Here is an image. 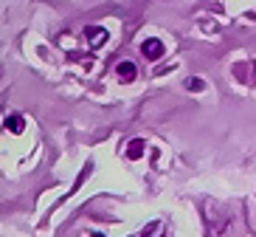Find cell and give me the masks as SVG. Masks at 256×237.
I'll return each mask as SVG.
<instances>
[{"mask_svg":"<svg viewBox=\"0 0 256 237\" xmlns=\"http://www.w3.org/2000/svg\"><path fill=\"white\" fill-rule=\"evenodd\" d=\"M141 155H144V141H141V138L130 141V147H127V158H141Z\"/></svg>","mask_w":256,"mask_h":237,"instance_id":"5b68a950","label":"cell"},{"mask_svg":"<svg viewBox=\"0 0 256 237\" xmlns=\"http://www.w3.org/2000/svg\"><path fill=\"white\" fill-rule=\"evenodd\" d=\"M160 229H164L160 223H150V226L144 229V234H141V237H164V234H160Z\"/></svg>","mask_w":256,"mask_h":237,"instance_id":"8992f818","label":"cell"},{"mask_svg":"<svg viewBox=\"0 0 256 237\" xmlns=\"http://www.w3.org/2000/svg\"><path fill=\"white\" fill-rule=\"evenodd\" d=\"M141 51H144V57L146 60H160L164 57V43L160 40H144V46H141Z\"/></svg>","mask_w":256,"mask_h":237,"instance_id":"7a4b0ae2","label":"cell"},{"mask_svg":"<svg viewBox=\"0 0 256 237\" xmlns=\"http://www.w3.org/2000/svg\"><path fill=\"white\" fill-rule=\"evenodd\" d=\"M23 127H26V124H23V116H6V130L8 133H23Z\"/></svg>","mask_w":256,"mask_h":237,"instance_id":"277c9868","label":"cell"},{"mask_svg":"<svg viewBox=\"0 0 256 237\" xmlns=\"http://www.w3.org/2000/svg\"><path fill=\"white\" fill-rule=\"evenodd\" d=\"M116 77H118L121 82H132V79L138 77V68L132 62H118V65H116Z\"/></svg>","mask_w":256,"mask_h":237,"instance_id":"3957f363","label":"cell"},{"mask_svg":"<svg viewBox=\"0 0 256 237\" xmlns=\"http://www.w3.org/2000/svg\"><path fill=\"white\" fill-rule=\"evenodd\" d=\"M84 37H88L90 48H98V46L107 43V31L102 29V26H88V29H84Z\"/></svg>","mask_w":256,"mask_h":237,"instance_id":"6da1fadb","label":"cell"},{"mask_svg":"<svg viewBox=\"0 0 256 237\" xmlns=\"http://www.w3.org/2000/svg\"><path fill=\"white\" fill-rule=\"evenodd\" d=\"M186 88H188V91H203L206 82H203V79H186Z\"/></svg>","mask_w":256,"mask_h":237,"instance_id":"52a82bcc","label":"cell"}]
</instances>
